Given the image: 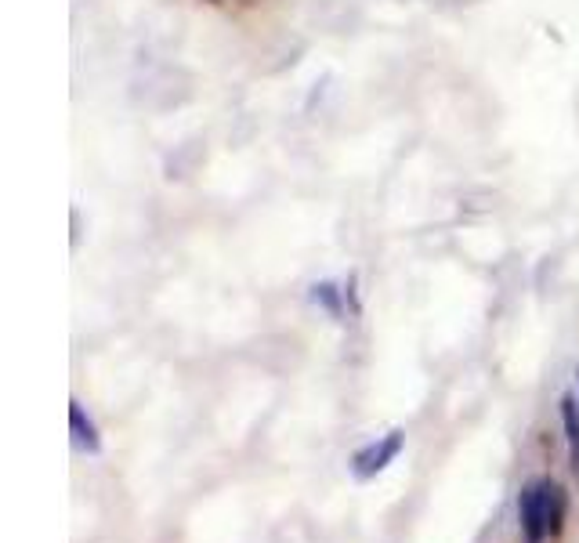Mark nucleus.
I'll return each instance as SVG.
<instances>
[{"mask_svg":"<svg viewBox=\"0 0 579 543\" xmlns=\"http://www.w3.org/2000/svg\"><path fill=\"white\" fill-rule=\"evenodd\" d=\"M551 475L529 478L518 489V529L522 543H547V500H551Z\"/></svg>","mask_w":579,"mask_h":543,"instance_id":"nucleus-1","label":"nucleus"},{"mask_svg":"<svg viewBox=\"0 0 579 543\" xmlns=\"http://www.w3.org/2000/svg\"><path fill=\"white\" fill-rule=\"evenodd\" d=\"M344 301H348V315L352 319H359L362 315V301H359V276H348V283H344Z\"/></svg>","mask_w":579,"mask_h":543,"instance_id":"nucleus-7","label":"nucleus"},{"mask_svg":"<svg viewBox=\"0 0 579 543\" xmlns=\"http://www.w3.org/2000/svg\"><path fill=\"white\" fill-rule=\"evenodd\" d=\"M565 525H569V489L554 482L547 500V543H561Z\"/></svg>","mask_w":579,"mask_h":543,"instance_id":"nucleus-5","label":"nucleus"},{"mask_svg":"<svg viewBox=\"0 0 579 543\" xmlns=\"http://www.w3.org/2000/svg\"><path fill=\"white\" fill-rule=\"evenodd\" d=\"M576 384H579V366H576Z\"/></svg>","mask_w":579,"mask_h":543,"instance_id":"nucleus-8","label":"nucleus"},{"mask_svg":"<svg viewBox=\"0 0 579 543\" xmlns=\"http://www.w3.org/2000/svg\"><path fill=\"white\" fill-rule=\"evenodd\" d=\"M69 431H73V446L84 449V453H102V435H98V424L87 417V410L80 402H69Z\"/></svg>","mask_w":579,"mask_h":543,"instance_id":"nucleus-4","label":"nucleus"},{"mask_svg":"<svg viewBox=\"0 0 579 543\" xmlns=\"http://www.w3.org/2000/svg\"><path fill=\"white\" fill-rule=\"evenodd\" d=\"M402 446H406V431L402 428H391L388 435H380V439L366 442V446L359 449L352 457V471L355 478H362V482H370V478L384 475L395 460H399Z\"/></svg>","mask_w":579,"mask_h":543,"instance_id":"nucleus-2","label":"nucleus"},{"mask_svg":"<svg viewBox=\"0 0 579 543\" xmlns=\"http://www.w3.org/2000/svg\"><path fill=\"white\" fill-rule=\"evenodd\" d=\"M558 413H561V435H565V449H569V467L572 478L579 482V399L572 391H565L558 399Z\"/></svg>","mask_w":579,"mask_h":543,"instance_id":"nucleus-3","label":"nucleus"},{"mask_svg":"<svg viewBox=\"0 0 579 543\" xmlns=\"http://www.w3.org/2000/svg\"><path fill=\"white\" fill-rule=\"evenodd\" d=\"M308 297H312L315 305L326 308V312L341 323L344 315H348V301H344V286L333 283V279H319V283H312V290H308Z\"/></svg>","mask_w":579,"mask_h":543,"instance_id":"nucleus-6","label":"nucleus"}]
</instances>
